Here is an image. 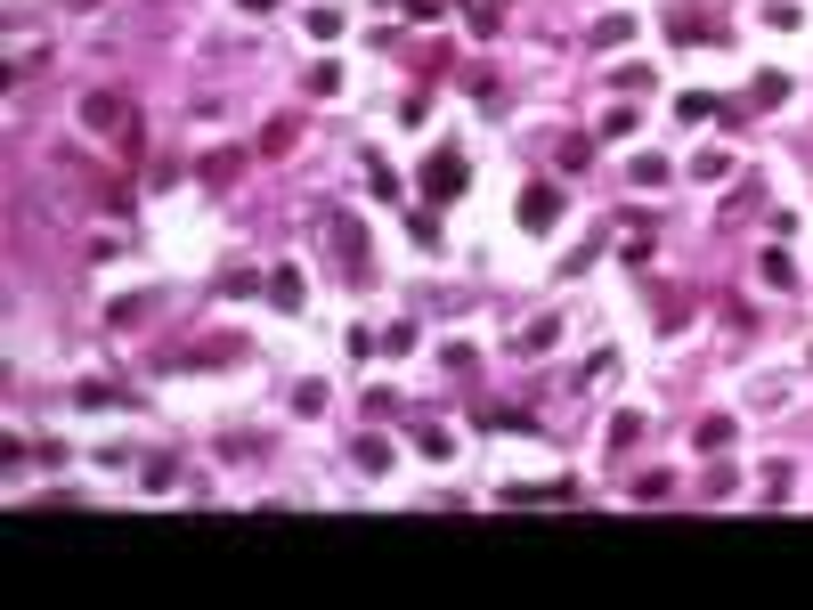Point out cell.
Instances as JSON below:
<instances>
[{"mask_svg": "<svg viewBox=\"0 0 813 610\" xmlns=\"http://www.w3.org/2000/svg\"><path fill=\"white\" fill-rule=\"evenodd\" d=\"M415 448H423V456H431V464H440V456H448V448H456V440H448V432H440V423H415Z\"/></svg>", "mask_w": 813, "mask_h": 610, "instance_id": "cell-6", "label": "cell"}, {"mask_svg": "<svg viewBox=\"0 0 813 610\" xmlns=\"http://www.w3.org/2000/svg\"><path fill=\"white\" fill-rule=\"evenodd\" d=\"M82 122H90V131H122V122H131V106L106 98V90H90V98H82Z\"/></svg>", "mask_w": 813, "mask_h": 610, "instance_id": "cell-4", "label": "cell"}, {"mask_svg": "<svg viewBox=\"0 0 813 610\" xmlns=\"http://www.w3.org/2000/svg\"><path fill=\"white\" fill-rule=\"evenodd\" d=\"M594 41H602V49H618V41H635V17H602V25H594Z\"/></svg>", "mask_w": 813, "mask_h": 610, "instance_id": "cell-8", "label": "cell"}, {"mask_svg": "<svg viewBox=\"0 0 813 610\" xmlns=\"http://www.w3.org/2000/svg\"><path fill=\"white\" fill-rule=\"evenodd\" d=\"M269 293H277V310H293V301H301V277H293V269H277V277H269Z\"/></svg>", "mask_w": 813, "mask_h": 610, "instance_id": "cell-10", "label": "cell"}, {"mask_svg": "<svg viewBox=\"0 0 813 610\" xmlns=\"http://www.w3.org/2000/svg\"><path fill=\"white\" fill-rule=\"evenodd\" d=\"M423 196H440V204L464 196V155H456V147H440V155L423 163Z\"/></svg>", "mask_w": 813, "mask_h": 610, "instance_id": "cell-1", "label": "cell"}, {"mask_svg": "<svg viewBox=\"0 0 813 610\" xmlns=\"http://www.w3.org/2000/svg\"><path fill=\"white\" fill-rule=\"evenodd\" d=\"M553 212H561V204H553L545 179H537V188H521V228H529V236H545V228H553Z\"/></svg>", "mask_w": 813, "mask_h": 610, "instance_id": "cell-3", "label": "cell"}, {"mask_svg": "<svg viewBox=\"0 0 813 610\" xmlns=\"http://www.w3.org/2000/svg\"><path fill=\"white\" fill-rule=\"evenodd\" d=\"M570 497H578L570 480H513L505 488V505H570Z\"/></svg>", "mask_w": 813, "mask_h": 610, "instance_id": "cell-2", "label": "cell"}, {"mask_svg": "<svg viewBox=\"0 0 813 610\" xmlns=\"http://www.w3.org/2000/svg\"><path fill=\"white\" fill-rule=\"evenodd\" d=\"M236 9H244V17H269V9H277V0H236Z\"/></svg>", "mask_w": 813, "mask_h": 610, "instance_id": "cell-11", "label": "cell"}, {"mask_svg": "<svg viewBox=\"0 0 813 610\" xmlns=\"http://www.w3.org/2000/svg\"><path fill=\"white\" fill-rule=\"evenodd\" d=\"M748 98H757V106H781V98H789V74H757V90H748Z\"/></svg>", "mask_w": 813, "mask_h": 610, "instance_id": "cell-9", "label": "cell"}, {"mask_svg": "<svg viewBox=\"0 0 813 610\" xmlns=\"http://www.w3.org/2000/svg\"><path fill=\"white\" fill-rule=\"evenodd\" d=\"M350 464H358V472H391V448H383V440H374V432H358V448H350Z\"/></svg>", "mask_w": 813, "mask_h": 610, "instance_id": "cell-5", "label": "cell"}, {"mask_svg": "<svg viewBox=\"0 0 813 610\" xmlns=\"http://www.w3.org/2000/svg\"><path fill=\"white\" fill-rule=\"evenodd\" d=\"M675 114H683V122H716V98H700V90H683V98H675Z\"/></svg>", "mask_w": 813, "mask_h": 610, "instance_id": "cell-7", "label": "cell"}]
</instances>
